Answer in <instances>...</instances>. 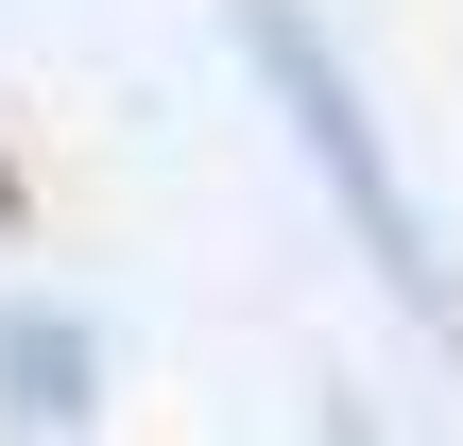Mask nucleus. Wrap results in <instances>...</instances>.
Segmentation results:
<instances>
[{"label": "nucleus", "mask_w": 463, "mask_h": 446, "mask_svg": "<svg viewBox=\"0 0 463 446\" xmlns=\"http://www.w3.org/2000/svg\"><path fill=\"white\" fill-rule=\"evenodd\" d=\"M241 52H258V86H275V120H292V155L326 172V206L361 223V258H378V292L412 309V327H463L447 292V241H430V206H412V172H395V138H378V103H361V69L309 34V0H241Z\"/></svg>", "instance_id": "f257e3e1"}, {"label": "nucleus", "mask_w": 463, "mask_h": 446, "mask_svg": "<svg viewBox=\"0 0 463 446\" xmlns=\"http://www.w3.org/2000/svg\"><path fill=\"white\" fill-rule=\"evenodd\" d=\"M86 395H103V344L69 309H0V413L17 430H86Z\"/></svg>", "instance_id": "f03ea898"}, {"label": "nucleus", "mask_w": 463, "mask_h": 446, "mask_svg": "<svg viewBox=\"0 0 463 446\" xmlns=\"http://www.w3.org/2000/svg\"><path fill=\"white\" fill-rule=\"evenodd\" d=\"M326 446H378V430H361V413H326Z\"/></svg>", "instance_id": "7ed1b4c3"}]
</instances>
